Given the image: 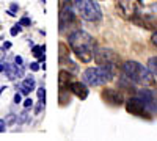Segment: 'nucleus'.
Wrapping results in <instances>:
<instances>
[{
    "mask_svg": "<svg viewBox=\"0 0 157 141\" xmlns=\"http://www.w3.org/2000/svg\"><path fill=\"white\" fill-rule=\"evenodd\" d=\"M30 69H32V71H38V69H39V63H32Z\"/></svg>",
    "mask_w": 157,
    "mask_h": 141,
    "instance_id": "22",
    "label": "nucleus"
},
{
    "mask_svg": "<svg viewBox=\"0 0 157 141\" xmlns=\"http://www.w3.org/2000/svg\"><path fill=\"white\" fill-rule=\"evenodd\" d=\"M5 130V121L0 119V132H3Z\"/></svg>",
    "mask_w": 157,
    "mask_h": 141,
    "instance_id": "24",
    "label": "nucleus"
},
{
    "mask_svg": "<svg viewBox=\"0 0 157 141\" xmlns=\"http://www.w3.org/2000/svg\"><path fill=\"white\" fill-rule=\"evenodd\" d=\"M44 50H46L44 46H35L33 47V55L38 57L39 61H44Z\"/></svg>",
    "mask_w": 157,
    "mask_h": 141,
    "instance_id": "16",
    "label": "nucleus"
},
{
    "mask_svg": "<svg viewBox=\"0 0 157 141\" xmlns=\"http://www.w3.org/2000/svg\"><path fill=\"white\" fill-rule=\"evenodd\" d=\"M102 99L105 100L107 104L115 105V107L121 105L123 102H124L123 94H121L120 91H118V89H113V88H107V89H104V91H102Z\"/></svg>",
    "mask_w": 157,
    "mask_h": 141,
    "instance_id": "10",
    "label": "nucleus"
},
{
    "mask_svg": "<svg viewBox=\"0 0 157 141\" xmlns=\"http://www.w3.org/2000/svg\"><path fill=\"white\" fill-rule=\"evenodd\" d=\"M32 105H33V100H32V99H25L24 107H25V108H29V107H32Z\"/></svg>",
    "mask_w": 157,
    "mask_h": 141,
    "instance_id": "19",
    "label": "nucleus"
},
{
    "mask_svg": "<svg viewBox=\"0 0 157 141\" xmlns=\"http://www.w3.org/2000/svg\"><path fill=\"white\" fill-rule=\"evenodd\" d=\"M148 69L151 71V74L157 79V57L149 58V61H148Z\"/></svg>",
    "mask_w": 157,
    "mask_h": 141,
    "instance_id": "15",
    "label": "nucleus"
},
{
    "mask_svg": "<svg viewBox=\"0 0 157 141\" xmlns=\"http://www.w3.org/2000/svg\"><path fill=\"white\" fill-rule=\"evenodd\" d=\"M121 71L123 74L127 77V79L135 83V85H141V86H149L154 83V79H152V74L149 69H146L143 65L137 61H127L121 66Z\"/></svg>",
    "mask_w": 157,
    "mask_h": 141,
    "instance_id": "2",
    "label": "nucleus"
},
{
    "mask_svg": "<svg viewBox=\"0 0 157 141\" xmlns=\"http://www.w3.org/2000/svg\"><path fill=\"white\" fill-rule=\"evenodd\" d=\"M38 99H39V105H44V102H46V91H44V88H38Z\"/></svg>",
    "mask_w": 157,
    "mask_h": 141,
    "instance_id": "17",
    "label": "nucleus"
},
{
    "mask_svg": "<svg viewBox=\"0 0 157 141\" xmlns=\"http://www.w3.org/2000/svg\"><path fill=\"white\" fill-rule=\"evenodd\" d=\"M69 46L75 57L83 63H90L94 58V39L90 33L75 30L69 35Z\"/></svg>",
    "mask_w": 157,
    "mask_h": 141,
    "instance_id": "1",
    "label": "nucleus"
},
{
    "mask_svg": "<svg viewBox=\"0 0 157 141\" xmlns=\"http://www.w3.org/2000/svg\"><path fill=\"white\" fill-rule=\"evenodd\" d=\"M14 102H16V104L22 102V96H21V94H16V96H14Z\"/></svg>",
    "mask_w": 157,
    "mask_h": 141,
    "instance_id": "23",
    "label": "nucleus"
},
{
    "mask_svg": "<svg viewBox=\"0 0 157 141\" xmlns=\"http://www.w3.org/2000/svg\"><path fill=\"white\" fill-rule=\"evenodd\" d=\"M126 110L129 113L135 114V116H140V118H151L149 110L146 108V105L143 104V100L140 97H130V99H127Z\"/></svg>",
    "mask_w": 157,
    "mask_h": 141,
    "instance_id": "8",
    "label": "nucleus"
},
{
    "mask_svg": "<svg viewBox=\"0 0 157 141\" xmlns=\"http://www.w3.org/2000/svg\"><path fill=\"white\" fill-rule=\"evenodd\" d=\"M140 5H141V0H116V6L120 14L124 19H130V20L137 16Z\"/></svg>",
    "mask_w": 157,
    "mask_h": 141,
    "instance_id": "5",
    "label": "nucleus"
},
{
    "mask_svg": "<svg viewBox=\"0 0 157 141\" xmlns=\"http://www.w3.org/2000/svg\"><path fill=\"white\" fill-rule=\"evenodd\" d=\"M14 61H16V65H19V66L22 65V58H21V57H16V58H14Z\"/></svg>",
    "mask_w": 157,
    "mask_h": 141,
    "instance_id": "25",
    "label": "nucleus"
},
{
    "mask_svg": "<svg viewBox=\"0 0 157 141\" xmlns=\"http://www.w3.org/2000/svg\"><path fill=\"white\" fill-rule=\"evenodd\" d=\"M33 88H35V80L33 79H25L22 86H21V93L22 94H29Z\"/></svg>",
    "mask_w": 157,
    "mask_h": 141,
    "instance_id": "13",
    "label": "nucleus"
},
{
    "mask_svg": "<svg viewBox=\"0 0 157 141\" xmlns=\"http://www.w3.org/2000/svg\"><path fill=\"white\" fill-rule=\"evenodd\" d=\"M94 60L101 66H113L115 68L118 63H120V57H118L113 50H109V49L94 50Z\"/></svg>",
    "mask_w": 157,
    "mask_h": 141,
    "instance_id": "7",
    "label": "nucleus"
},
{
    "mask_svg": "<svg viewBox=\"0 0 157 141\" xmlns=\"http://www.w3.org/2000/svg\"><path fill=\"white\" fill-rule=\"evenodd\" d=\"M60 61L61 63L69 61V50L66 49V46H64V44H60Z\"/></svg>",
    "mask_w": 157,
    "mask_h": 141,
    "instance_id": "14",
    "label": "nucleus"
},
{
    "mask_svg": "<svg viewBox=\"0 0 157 141\" xmlns=\"http://www.w3.org/2000/svg\"><path fill=\"white\" fill-rule=\"evenodd\" d=\"M69 89H71V93L75 94L78 99H86V96H88L86 83H82V82H71Z\"/></svg>",
    "mask_w": 157,
    "mask_h": 141,
    "instance_id": "11",
    "label": "nucleus"
},
{
    "mask_svg": "<svg viewBox=\"0 0 157 141\" xmlns=\"http://www.w3.org/2000/svg\"><path fill=\"white\" fill-rule=\"evenodd\" d=\"M2 71H5V65H3V63H0V72H2Z\"/></svg>",
    "mask_w": 157,
    "mask_h": 141,
    "instance_id": "28",
    "label": "nucleus"
},
{
    "mask_svg": "<svg viewBox=\"0 0 157 141\" xmlns=\"http://www.w3.org/2000/svg\"><path fill=\"white\" fill-rule=\"evenodd\" d=\"M71 82H72V75L68 71H60V77H58L60 91H71V89H69Z\"/></svg>",
    "mask_w": 157,
    "mask_h": 141,
    "instance_id": "12",
    "label": "nucleus"
},
{
    "mask_svg": "<svg viewBox=\"0 0 157 141\" xmlns=\"http://www.w3.org/2000/svg\"><path fill=\"white\" fill-rule=\"evenodd\" d=\"M19 32H21V24H17V25H14V27H13V28H11V35H13V36H16V35H17Z\"/></svg>",
    "mask_w": 157,
    "mask_h": 141,
    "instance_id": "18",
    "label": "nucleus"
},
{
    "mask_svg": "<svg viewBox=\"0 0 157 141\" xmlns=\"http://www.w3.org/2000/svg\"><path fill=\"white\" fill-rule=\"evenodd\" d=\"M151 43L157 47V32H154V35H152V38H151Z\"/></svg>",
    "mask_w": 157,
    "mask_h": 141,
    "instance_id": "20",
    "label": "nucleus"
},
{
    "mask_svg": "<svg viewBox=\"0 0 157 141\" xmlns=\"http://www.w3.org/2000/svg\"><path fill=\"white\" fill-rule=\"evenodd\" d=\"M21 25H30V19H27V17H24V19H21V22H19Z\"/></svg>",
    "mask_w": 157,
    "mask_h": 141,
    "instance_id": "21",
    "label": "nucleus"
},
{
    "mask_svg": "<svg viewBox=\"0 0 157 141\" xmlns=\"http://www.w3.org/2000/svg\"><path fill=\"white\" fill-rule=\"evenodd\" d=\"M17 9V5H11V11L10 13H13V11H16Z\"/></svg>",
    "mask_w": 157,
    "mask_h": 141,
    "instance_id": "27",
    "label": "nucleus"
},
{
    "mask_svg": "<svg viewBox=\"0 0 157 141\" xmlns=\"http://www.w3.org/2000/svg\"><path fill=\"white\" fill-rule=\"evenodd\" d=\"M10 47H11V43H5L3 44V49H10Z\"/></svg>",
    "mask_w": 157,
    "mask_h": 141,
    "instance_id": "26",
    "label": "nucleus"
},
{
    "mask_svg": "<svg viewBox=\"0 0 157 141\" xmlns=\"http://www.w3.org/2000/svg\"><path fill=\"white\" fill-rule=\"evenodd\" d=\"M138 97L143 100V104L146 105V108L149 110V113H157V99H155V94L151 89H141L138 93Z\"/></svg>",
    "mask_w": 157,
    "mask_h": 141,
    "instance_id": "9",
    "label": "nucleus"
},
{
    "mask_svg": "<svg viewBox=\"0 0 157 141\" xmlns=\"http://www.w3.org/2000/svg\"><path fill=\"white\" fill-rule=\"evenodd\" d=\"M58 20H60V32L61 33H68V30L72 28V25H75V16H74V11H72L69 2H66L61 6Z\"/></svg>",
    "mask_w": 157,
    "mask_h": 141,
    "instance_id": "6",
    "label": "nucleus"
},
{
    "mask_svg": "<svg viewBox=\"0 0 157 141\" xmlns=\"http://www.w3.org/2000/svg\"><path fill=\"white\" fill-rule=\"evenodd\" d=\"M113 79V66H98V68H88L83 75L82 80L88 86H101L105 85Z\"/></svg>",
    "mask_w": 157,
    "mask_h": 141,
    "instance_id": "3",
    "label": "nucleus"
},
{
    "mask_svg": "<svg viewBox=\"0 0 157 141\" xmlns=\"http://www.w3.org/2000/svg\"><path fill=\"white\" fill-rule=\"evenodd\" d=\"M74 8L77 11V14L88 22H98L102 17L101 8L94 0H75Z\"/></svg>",
    "mask_w": 157,
    "mask_h": 141,
    "instance_id": "4",
    "label": "nucleus"
}]
</instances>
